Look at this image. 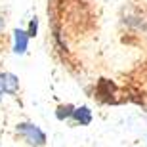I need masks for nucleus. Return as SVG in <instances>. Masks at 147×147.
Instances as JSON below:
<instances>
[{
	"label": "nucleus",
	"mask_w": 147,
	"mask_h": 147,
	"mask_svg": "<svg viewBox=\"0 0 147 147\" xmlns=\"http://www.w3.org/2000/svg\"><path fill=\"white\" fill-rule=\"evenodd\" d=\"M17 132L25 138V142L29 145H34V147H40L46 143V134H44L36 124H31V122H21L17 124Z\"/></svg>",
	"instance_id": "f257e3e1"
},
{
	"label": "nucleus",
	"mask_w": 147,
	"mask_h": 147,
	"mask_svg": "<svg viewBox=\"0 0 147 147\" xmlns=\"http://www.w3.org/2000/svg\"><path fill=\"white\" fill-rule=\"evenodd\" d=\"M19 90V80L11 73H0V98L4 94H16Z\"/></svg>",
	"instance_id": "f03ea898"
},
{
	"label": "nucleus",
	"mask_w": 147,
	"mask_h": 147,
	"mask_svg": "<svg viewBox=\"0 0 147 147\" xmlns=\"http://www.w3.org/2000/svg\"><path fill=\"white\" fill-rule=\"evenodd\" d=\"M27 46H29V34H27V31H23V29H16V31H13V52L21 55V54L27 52Z\"/></svg>",
	"instance_id": "7ed1b4c3"
},
{
	"label": "nucleus",
	"mask_w": 147,
	"mask_h": 147,
	"mask_svg": "<svg viewBox=\"0 0 147 147\" xmlns=\"http://www.w3.org/2000/svg\"><path fill=\"white\" fill-rule=\"evenodd\" d=\"M73 119L78 124H90L92 122V111L88 109V107H78V109L73 111Z\"/></svg>",
	"instance_id": "20e7f679"
},
{
	"label": "nucleus",
	"mask_w": 147,
	"mask_h": 147,
	"mask_svg": "<svg viewBox=\"0 0 147 147\" xmlns=\"http://www.w3.org/2000/svg\"><path fill=\"white\" fill-rule=\"evenodd\" d=\"M73 111H75V109H73L71 105H65V107L61 105L59 109H57V119L63 120V119H67V117H73Z\"/></svg>",
	"instance_id": "39448f33"
},
{
	"label": "nucleus",
	"mask_w": 147,
	"mask_h": 147,
	"mask_svg": "<svg viewBox=\"0 0 147 147\" xmlns=\"http://www.w3.org/2000/svg\"><path fill=\"white\" fill-rule=\"evenodd\" d=\"M36 31H38V19H36V17H33V19H31V23H29V31H27L29 38H31V36H36Z\"/></svg>",
	"instance_id": "423d86ee"
},
{
	"label": "nucleus",
	"mask_w": 147,
	"mask_h": 147,
	"mask_svg": "<svg viewBox=\"0 0 147 147\" xmlns=\"http://www.w3.org/2000/svg\"><path fill=\"white\" fill-rule=\"evenodd\" d=\"M2 29H4V19L0 17V31H2Z\"/></svg>",
	"instance_id": "0eeeda50"
}]
</instances>
